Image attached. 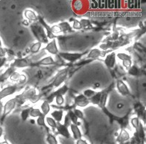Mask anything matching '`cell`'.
<instances>
[{
	"label": "cell",
	"mask_w": 146,
	"mask_h": 144,
	"mask_svg": "<svg viewBox=\"0 0 146 144\" xmlns=\"http://www.w3.org/2000/svg\"><path fill=\"white\" fill-rule=\"evenodd\" d=\"M31 29L35 37H36V38L39 40L40 43H48V39L42 26L32 24L31 25Z\"/></svg>",
	"instance_id": "obj_1"
},
{
	"label": "cell",
	"mask_w": 146,
	"mask_h": 144,
	"mask_svg": "<svg viewBox=\"0 0 146 144\" xmlns=\"http://www.w3.org/2000/svg\"><path fill=\"white\" fill-rule=\"evenodd\" d=\"M16 103V100H15V98L9 99L8 101L6 102L3 108V113H2V120H3L7 115L10 114V113L13 111L14 108H15Z\"/></svg>",
	"instance_id": "obj_2"
},
{
	"label": "cell",
	"mask_w": 146,
	"mask_h": 144,
	"mask_svg": "<svg viewBox=\"0 0 146 144\" xmlns=\"http://www.w3.org/2000/svg\"><path fill=\"white\" fill-rule=\"evenodd\" d=\"M59 56L62 57L63 59L66 60L70 62H75L78 60L80 59L82 56L84 55V53H59Z\"/></svg>",
	"instance_id": "obj_3"
},
{
	"label": "cell",
	"mask_w": 146,
	"mask_h": 144,
	"mask_svg": "<svg viewBox=\"0 0 146 144\" xmlns=\"http://www.w3.org/2000/svg\"><path fill=\"white\" fill-rule=\"evenodd\" d=\"M66 76H67V70L66 69L62 70L61 71L58 72V73L55 78L54 81H53V86L55 87H58V86H61V84L65 81Z\"/></svg>",
	"instance_id": "obj_4"
},
{
	"label": "cell",
	"mask_w": 146,
	"mask_h": 144,
	"mask_svg": "<svg viewBox=\"0 0 146 144\" xmlns=\"http://www.w3.org/2000/svg\"><path fill=\"white\" fill-rule=\"evenodd\" d=\"M105 64L110 69H113L115 66L116 64V53L115 52L108 53L105 57Z\"/></svg>",
	"instance_id": "obj_5"
},
{
	"label": "cell",
	"mask_w": 146,
	"mask_h": 144,
	"mask_svg": "<svg viewBox=\"0 0 146 144\" xmlns=\"http://www.w3.org/2000/svg\"><path fill=\"white\" fill-rule=\"evenodd\" d=\"M117 89L119 91V93L123 96H129L131 95L129 89L128 88L127 85L124 83V81L118 80L117 81Z\"/></svg>",
	"instance_id": "obj_6"
},
{
	"label": "cell",
	"mask_w": 146,
	"mask_h": 144,
	"mask_svg": "<svg viewBox=\"0 0 146 144\" xmlns=\"http://www.w3.org/2000/svg\"><path fill=\"white\" fill-rule=\"evenodd\" d=\"M17 86L15 85L13 86H9L7 87H5L3 89L0 90V99H3L7 96L13 95L14 93L16 91Z\"/></svg>",
	"instance_id": "obj_7"
},
{
	"label": "cell",
	"mask_w": 146,
	"mask_h": 144,
	"mask_svg": "<svg viewBox=\"0 0 146 144\" xmlns=\"http://www.w3.org/2000/svg\"><path fill=\"white\" fill-rule=\"evenodd\" d=\"M130 137H130L129 133H128L124 128H122L121 129V131H120V133H118V136H117L116 142L120 144L123 143L127 142V141H129Z\"/></svg>",
	"instance_id": "obj_8"
},
{
	"label": "cell",
	"mask_w": 146,
	"mask_h": 144,
	"mask_svg": "<svg viewBox=\"0 0 146 144\" xmlns=\"http://www.w3.org/2000/svg\"><path fill=\"white\" fill-rule=\"evenodd\" d=\"M56 129L58 134H60L62 136H63L65 138H70V137H71V135H70V130H69L68 127L65 126V125H64V124H61V123L59 122H57V125Z\"/></svg>",
	"instance_id": "obj_9"
},
{
	"label": "cell",
	"mask_w": 146,
	"mask_h": 144,
	"mask_svg": "<svg viewBox=\"0 0 146 144\" xmlns=\"http://www.w3.org/2000/svg\"><path fill=\"white\" fill-rule=\"evenodd\" d=\"M45 50L52 55H56L57 53H58V49L56 39H53L50 43H48L45 46Z\"/></svg>",
	"instance_id": "obj_10"
},
{
	"label": "cell",
	"mask_w": 146,
	"mask_h": 144,
	"mask_svg": "<svg viewBox=\"0 0 146 144\" xmlns=\"http://www.w3.org/2000/svg\"><path fill=\"white\" fill-rule=\"evenodd\" d=\"M89 99L86 98L83 95H79L75 97V103L80 108H85L89 104Z\"/></svg>",
	"instance_id": "obj_11"
},
{
	"label": "cell",
	"mask_w": 146,
	"mask_h": 144,
	"mask_svg": "<svg viewBox=\"0 0 146 144\" xmlns=\"http://www.w3.org/2000/svg\"><path fill=\"white\" fill-rule=\"evenodd\" d=\"M107 52L102 51L100 49L98 48H94V49L91 50L87 56L88 59H97L99 57H104L106 55Z\"/></svg>",
	"instance_id": "obj_12"
},
{
	"label": "cell",
	"mask_w": 146,
	"mask_h": 144,
	"mask_svg": "<svg viewBox=\"0 0 146 144\" xmlns=\"http://www.w3.org/2000/svg\"><path fill=\"white\" fill-rule=\"evenodd\" d=\"M70 127L74 139L76 140V141H78V140L79 139H81L83 135H82L81 131H80L79 127H78V125H76V124H71Z\"/></svg>",
	"instance_id": "obj_13"
},
{
	"label": "cell",
	"mask_w": 146,
	"mask_h": 144,
	"mask_svg": "<svg viewBox=\"0 0 146 144\" xmlns=\"http://www.w3.org/2000/svg\"><path fill=\"white\" fill-rule=\"evenodd\" d=\"M29 63L26 59L23 58H19V59H14V61L12 64L11 67H13L14 68H23L29 66Z\"/></svg>",
	"instance_id": "obj_14"
},
{
	"label": "cell",
	"mask_w": 146,
	"mask_h": 144,
	"mask_svg": "<svg viewBox=\"0 0 146 144\" xmlns=\"http://www.w3.org/2000/svg\"><path fill=\"white\" fill-rule=\"evenodd\" d=\"M50 116L56 122L60 123L63 119L64 112L62 110H55L51 113Z\"/></svg>",
	"instance_id": "obj_15"
},
{
	"label": "cell",
	"mask_w": 146,
	"mask_h": 144,
	"mask_svg": "<svg viewBox=\"0 0 146 144\" xmlns=\"http://www.w3.org/2000/svg\"><path fill=\"white\" fill-rule=\"evenodd\" d=\"M84 4V2H81V1H75L72 2V7L77 13H82L86 7Z\"/></svg>",
	"instance_id": "obj_16"
},
{
	"label": "cell",
	"mask_w": 146,
	"mask_h": 144,
	"mask_svg": "<svg viewBox=\"0 0 146 144\" xmlns=\"http://www.w3.org/2000/svg\"><path fill=\"white\" fill-rule=\"evenodd\" d=\"M24 16L29 21H35L37 20V15L32 10H27L24 12Z\"/></svg>",
	"instance_id": "obj_17"
},
{
	"label": "cell",
	"mask_w": 146,
	"mask_h": 144,
	"mask_svg": "<svg viewBox=\"0 0 146 144\" xmlns=\"http://www.w3.org/2000/svg\"><path fill=\"white\" fill-rule=\"evenodd\" d=\"M13 72H15V68L13 67H10L5 73L0 75V82H4L5 80L8 79Z\"/></svg>",
	"instance_id": "obj_18"
},
{
	"label": "cell",
	"mask_w": 146,
	"mask_h": 144,
	"mask_svg": "<svg viewBox=\"0 0 146 144\" xmlns=\"http://www.w3.org/2000/svg\"><path fill=\"white\" fill-rule=\"evenodd\" d=\"M108 91H102L101 98H100V101L98 105L101 107L102 108H105V105H106L107 100H108Z\"/></svg>",
	"instance_id": "obj_19"
},
{
	"label": "cell",
	"mask_w": 146,
	"mask_h": 144,
	"mask_svg": "<svg viewBox=\"0 0 146 144\" xmlns=\"http://www.w3.org/2000/svg\"><path fill=\"white\" fill-rule=\"evenodd\" d=\"M58 25V27L61 29V31L62 32H64V33H66V32H70L72 31V28L70 26V23L68 22H62V23H60Z\"/></svg>",
	"instance_id": "obj_20"
},
{
	"label": "cell",
	"mask_w": 146,
	"mask_h": 144,
	"mask_svg": "<svg viewBox=\"0 0 146 144\" xmlns=\"http://www.w3.org/2000/svg\"><path fill=\"white\" fill-rule=\"evenodd\" d=\"M55 63H56V61L53 59V57L50 56H46V57L42 59L39 62V64H40V65H54Z\"/></svg>",
	"instance_id": "obj_21"
},
{
	"label": "cell",
	"mask_w": 146,
	"mask_h": 144,
	"mask_svg": "<svg viewBox=\"0 0 146 144\" xmlns=\"http://www.w3.org/2000/svg\"><path fill=\"white\" fill-rule=\"evenodd\" d=\"M50 105L46 100L43 102V103H42L41 105V112L44 115V116H46L47 114L49 113L50 112Z\"/></svg>",
	"instance_id": "obj_22"
},
{
	"label": "cell",
	"mask_w": 146,
	"mask_h": 144,
	"mask_svg": "<svg viewBox=\"0 0 146 144\" xmlns=\"http://www.w3.org/2000/svg\"><path fill=\"white\" fill-rule=\"evenodd\" d=\"M128 73L133 76H139L140 74V70L137 66L133 65L128 69Z\"/></svg>",
	"instance_id": "obj_23"
},
{
	"label": "cell",
	"mask_w": 146,
	"mask_h": 144,
	"mask_svg": "<svg viewBox=\"0 0 146 144\" xmlns=\"http://www.w3.org/2000/svg\"><path fill=\"white\" fill-rule=\"evenodd\" d=\"M67 116H69L70 118V121L71 122H72V124H76V125H80V122L78 121V119L76 116H75V113L73 112L72 111H69L68 113H67Z\"/></svg>",
	"instance_id": "obj_24"
},
{
	"label": "cell",
	"mask_w": 146,
	"mask_h": 144,
	"mask_svg": "<svg viewBox=\"0 0 146 144\" xmlns=\"http://www.w3.org/2000/svg\"><path fill=\"white\" fill-rule=\"evenodd\" d=\"M102 95V91L100 92H96L94 95L90 99V101H91V103H93L94 105H98L99 103H100V98H101Z\"/></svg>",
	"instance_id": "obj_25"
},
{
	"label": "cell",
	"mask_w": 146,
	"mask_h": 144,
	"mask_svg": "<svg viewBox=\"0 0 146 144\" xmlns=\"http://www.w3.org/2000/svg\"><path fill=\"white\" fill-rule=\"evenodd\" d=\"M42 46V43H40V42H37V43H34L33 45L31 46L30 48V51L32 52V53H36L37 52L40 51V48H41Z\"/></svg>",
	"instance_id": "obj_26"
},
{
	"label": "cell",
	"mask_w": 146,
	"mask_h": 144,
	"mask_svg": "<svg viewBox=\"0 0 146 144\" xmlns=\"http://www.w3.org/2000/svg\"><path fill=\"white\" fill-rule=\"evenodd\" d=\"M46 142L48 143V144H57L58 143V141H57L56 137L53 134H48L46 137Z\"/></svg>",
	"instance_id": "obj_27"
},
{
	"label": "cell",
	"mask_w": 146,
	"mask_h": 144,
	"mask_svg": "<svg viewBox=\"0 0 146 144\" xmlns=\"http://www.w3.org/2000/svg\"><path fill=\"white\" fill-rule=\"evenodd\" d=\"M42 114L39 108H31L30 109V113H29V116H32L33 118H38L39 116H40Z\"/></svg>",
	"instance_id": "obj_28"
},
{
	"label": "cell",
	"mask_w": 146,
	"mask_h": 144,
	"mask_svg": "<svg viewBox=\"0 0 146 144\" xmlns=\"http://www.w3.org/2000/svg\"><path fill=\"white\" fill-rule=\"evenodd\" d=\"M36 124H38L39 126H41V127H45V128L48 129V127L46 126V123H45V116H44L43 114H42L41 116H39L37 118V119L36 121Z\"/></svg>",
	"instance_id": "obj_29"
},
{
	"label": "cell",
	"mask_w": 146,
	"mask_h": 144,
	"mask_svg": "<svg viewBox=\"0 0 146 144\" xmlns=\"http://www.w3.org/2000/svg\"><path fill=\"white\" fill-rule=\"evenodd\" d=\"M45 123H47L48 126L53 129H56V127L57 122L52 117H45Z\"/></svg>",
	"instance_id": "obj_30"
},
{
	"label": "cell",
	"mask_w": 146,
	"mask_h": 144,
	"mask_svg": "<svg viewBox=\"0 0 146 144\" xmlns=\"http://www.w3.org/2000/svg\"><path fill=\"white\" fill-rule=\"evenodd\" d=\"M67 91H68V87H67L66 85H64V86H62V87L58 89L56 91H55V92L53 93H54L55 96H56V95H62V96H63V95H64Z\"/></svg>",
	"instance_id": "obj_31"
},
{
	"label": "cell",
	"mask_w": 146,
	"mask_h": 144,
	"mask_svg": "<svg viewBox=\"0 0 146 144\" xmlns=\"http://www.w3.org/2000/svg\"><path fill=\"white\" fill-rule=\"evenodd\" d=\"M30 109L31 108H26V109H23L21 113V117L22 121H25L28 119L29 116Z\"/></svg>",
	"instance_id": "obj_32"
},
{
	"label": "cell",
	"mask_w": 146,
	"mask_h": 144,
	"mask_svg": "<svg viewBox=\"0 0 146 144\" xmlns=\"http://www.w3.org/2000/svg\"><path fill=\"white\" fill-rule=\"evenodd\" d=\"M116 56L118 57V59H120L121 61H124L126 59H131V56L130 55L127 54L126 53H118L116 54Z\"/></svg>",
	"instance_id": "obj_33"
},
{
	"label": "cell",
	"mask_w": 146,
	"mask_h": 144,
	"mask_svg": "<svg viewBox=\"0 0 146 144\" xmlns=\"http://www.w3.org/2000/svg\"><path fill=\"white\" fill-rule=\"evenodd\" d=\"M80 26H81V29H87L91 26V21L88 19H86V18H83V19H81L80 21Z\"/></svg>",
	"instance_id": "obj_34"
},
{
	"label": "cell",
	"mask_w": 146,
	"mask_h": 144,
	"mask_svg": "<svg viewBox=\"0 0 146 144\" xmlns=\"http://www.w3.org/2000/svg\"><path fill=\"white\" fill-rule=\"evenodd\" d=\"M21 78V74L18 72H13L10 76V79L13 82H18L19 81Z\"/></svg>",
	"instance_id": "obj_35"
},
{
	"label": "cell",
	"mask_w": 146,
	"mask_h": 144,
	"mask_svg": "<svg viewBox=\"0 0 146 144\" xmlns=\"http://www.w3.org/2000/svg\"><path fill=\"white\" fill-rule=\"evenodd\" d=\"M96 91H94V90H91V89H86V90H85L84 91H83V95H84L85 97L86 98H88V99H91L92 97L94 96V95L96 94Z\"/></svg>",
	"instance_id": "obj_36"
},
{
	"label": "cell",
	"mask_w": 146,
	"mask_h": 144,
	"mask_svg": "<svg viewBox=\"0 0 146 144\" xmlns=\"http://www.w3.org/2000/svg\"><path fill=\"white\" fill-rule=\"evenodd\" d=\"M139 123H140V121H139V119L138 117H134L131 119V125H132L133 127L135 129V130H136L138 128V127H139Z\"/></svg>",
	"instance_id": "obj_37"
},
{
	"label": "cell",
	"mask_w": 146,
	"mask_h": 144,
	"mask_svg": "<svg viewBox=\"0 0 146 144\" xmlns=\"http://www.w3.org/2000/svg\"><path fill=\"white\" fill-rule=\"evenodd\" d=\"M55 99H56V103L58 105H62L64 103V98L62 95H56L55 97Z\"/></svg>",
	"instance_id": "obj_38"
},
{
	"label": "cell",
	"mask_w": 146,
	"mask_h": 144,
	"mask_svg": "<svg viewBox=\"0 0 146 144\" xmlns=\"http://www.w3.org/2000/svg\"><path fill=\"white\" fill-rule=\"evenodd\" d=\"M72 28H73L74 29H81V26H80V21L77 20V19L73 20V23Z\"/></svg>",
	"instance_id": "obj_39"
},
{
	"label": "cell",
	"mask_w": 146,
	"mask_h": 144,
	"mask_svg": "<svg viewBox=\"0 0 146 144\" xmlns=\"http://www.w3.org/2000/svg\"><path fill=\"white\" fill-rule=\"evenodd\" d=\"M73 112L75 113V116L78 117V119H83V117H84V115H83V111H80V109H75V111H73Z\"/></svg>",
	"instance_id": "obj_40"
},
{
	"label": "cell",
	"mask_w": 146,
	"mask_h": 144,
	"mask_svg": "<svg viewBox=\"0 0 146 144\" xmlns=\"http://www.w3.org/2000/svg\"><path fill=\"white\" fill-rule=\"evenodd\" d=\"M122 65L128 70L130 67L132 66V61H131V59L124 60V61H122Z\"/></svg>",
	"instance_id": "obj_41"
},
{
	"label": "cell",
	"mask_w": 146,
	"mask_h": 144,
	"mask_svg": "<svg viewBox=\"0 0 146 144\" xmlns=\"http://www.w3.org/2000/svg\"><path fill=\"white\" fill-rule=\"evenodd\" d=\"M50 29H51V32H53V34H58L60 33V32H62L61 29L58 27V25H54V26H53V27L50 28Z\"/></svg>",
	"instance_id": "obj_42"
},
{
	"label": "cell",
	"mask_w": 146,
	"mask_h": 144,
	"mask_svg": "<svg viewBox=\"0 0 146 144\" xmlns=\"http://www.w3.org/2000/svg\"><path fill=\"white\" fill-rule=\"evenodd\" d=\"M89 3V7L91 9H95L98 8V2H95V1H91V2H88Z\"/></svg>",
	"instance_id": "obj_43"
},
{
	"label": "cell",
	"mask_w": 146,
	"mask_h": 144,
	"mask_svg": "<svg viewBox=\"0 0 146 144\" xmlns=\"http://www.w3.org/2000/svg\"><path fill=\"white\" fill-rule=\"evenodd\" d=\"M40 97H41V95H35V96H34L32 99H30V101L32 102V103H35L40 100Z\"/></svg>",
	"instance_id": "obj_44"
},
{
	"label": "cell",
	"mask_w": 146,
	"mask_h": 144,
	"mask_svg": "<svg viewBox=\"0 0 146 144\" xmlns=\"http://www.w3.org/2000/svg\"><path fill=\"white\" fill-rule=\"evenodd\" d=\"M72 124L71 121H70V118H69V116H67V115H66V116H65L64 118V125H65L66 127H70V124Z\"/></svg>",
	"instance_id": "obj_45"
},
{
	"label": "cell",
	"mask_w": 146,
	"mask_h": 144,
	"mask_svg": "<svg viewBox=\"0 0 146 144\" xmlns=\"http://www.w3.org/2000/svg\"><path fill=\"white\" fill-rule=\"evenodd\" d=\"M26 81H27V76H26L25 75L23 74H21V78L20 80H19V84H23V83H26Z\"/></svg>",
	"instance_id": "obj_46"
},
{
	"label": "cell",
	"mask_w": 146,
	"mask_h": 144,
	"mask_svg": "<svg viewBox=\"0 0 146 144\" xmlns=\"http://www.w3.org/2000/svg\"><path fill=\"white\" fill-rule=\"evenodd\" d=\"M122 4L123 2H120V1H115L114 2V8L118 10V9L121 8V6H122Z\"/></svg>",
	"instance_id": "obj_47"
},
{
	"label": "cell",
	"mask_w": 146,
	"mask_h": 144,
	"mask_svg": "<svg viewBox=\"0 0 146 144\" xmlns=\"http://www.w3.org/2000/svg\"><path fill=\"white\" fill-rule=\"evenodd\" d=\"M6 49H5L2 47H0V58H2V57H5L6 56Z\"/></svg>",
	"instance_id": "obj_48"
},
{
	"label": "cell",
	"mask_w": 146,
	"mask_h": 144,
	"mask_svg": "<svg viewBox=\"0 0 146 144\" xmlns=\"http://www.w3.org/2000/svg\"><path fill=\"white\" fill-rule=\"evenodd\" d=\"M107 7L109 9L114 8V1H108L107 2Z\"/></svg>",
	"instance_id": "obj_49"
},
{
	"label": "cell",
	"mask_w": 146,
	"mask_h": 144,
	"mask_svg": "<svg viewBox=\"0 0 146 144\" xmlns=\"http://www.w3.org/2000/svg\"><path fill=\"white\" fill-rule=\"evenodd\" d=\"M6 61H7V58H6V57L0 58V68H2V67L5 65Z\"/></svg>",
	"instance_id": "obj_50"
},
{
	"label": "cell",
	"mask_w": 146,
	"mask_h": 144,
	"mask_svg": "<svg viewBox=\"0 0 146 144\" xmlns=\"http://www.w3.org/2000/svg\"><path fill=\"white\" fill-rule=\"evenodd\" d=\"M110 47V44L107 43V44H102V45L100 46V48H101V49L104 50V51H107Z\"/></svg>",
	"instance_id": "obj_51"
},
{
	"label": "cell",
	"mask_w": 146,
	"mask_h": 144,
	"mask_svg": "<svg viewBox=\"0 0 146 144\" xmlns=\"http://www.w3.org/2000/svg\"><path fill=\"white\" fill-rule=\"evenodd\" d=\"M76 144H88V142L86 141H85V140L79 139L76 141Z\"/></svg>",
	"instance_id": "obj_52"
},
{
	"label": "cell",
	"mask_w": 146,
	"mask_h": 144,
	"mask_svg": "<svg viewBox=\"0 0 146 144\" xmlns=\"http://www.w3.org/2000/svg\"><path fill=\"white\" fill-rule=\"evenodd\" d=\"M23 24L25 25V26H27V27H28V26H29V21L28 20H23Z\"/></svg>",
	"instance_id": "obj_53"
},
{
	"label": "cell",
	"mask_w": 146,
	"mask_h": 144,
	"mask_svg": "<svg viewBox=\"0 0 146 144\" xmlns=\"http://www.w3.org/2000/svg\"><path fill=\"white\" fill-rule=\"evenodd\" d=\"M2 135H3V129L1 126H0V142H1V138L2 137Z\"/></svg>",
	"instance_id": "obj_54"
},
{
	"label": "cell",
	"mask_w": 146,
	"mask_h": 144,
	"mask_svg": "<svg viewBox=\"0 0 146 144\" xmlns=\"http://www.w3.org/2000/svg\"><path fill=\"white\" fill-rule=\"evenodd\" d=\"M30 121H31V122H32V124H35V120H30Z\"/></svg>",
	"instance_id": "obj_55"
},
{
	"label": "cell",
	"mask_w": 146,
	"mask_h": 144,
	"mask_svg": "<svg viewBox=\"0 0 146 144\" xmlns=\"http://www.w3.org/2000/svg\"><path fill=\"white\" fill-rule=\"evenodd\" d=\"M0 47H2V40L0 39Z\"/></svg>",
	"instance_id": "obj_56"
},
{
	"label": "cell",
	"mask_w": 146,
	"mask_h": 144,
	"mask_svg": "<svg viewBox=\"0 0 146 144\" xmlns=\"http://www.w3.org/2000/svg\"><path fill=\"white\" fill-rule=\"evenodd\" d=\"M57 144H58V143H57Z\"/></svg>",
	"instance_id": "obj_57"
}]
</instances>
